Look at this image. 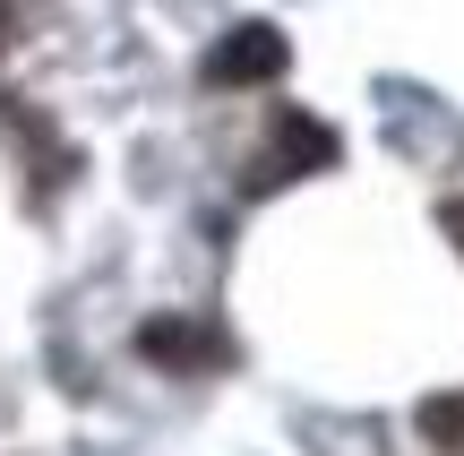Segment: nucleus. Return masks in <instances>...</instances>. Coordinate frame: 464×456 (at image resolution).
<instances>
[{"label":"nucleus","mask_w":464,"mask_h":456,"mask_svg":"<svg viewBox=\"0 0 464 456\" xmlns=\"http://www.w3.org/2000/svg\"><path fill=\"white\" fill-rule=\"evenodd\" d=\"M448 233H456V250H464V199H448Z\"/></svg>","instance_id":"nucleus-4"},{"label":"nucleus","mask_w":464,"mask_h":456,"mask_svg":"<svg viewBox=\"0 0 464 456\" xmlns=\"http://www.w3.org/2000/svg\"><path fill=\"white\" fill-rule=\"evenodd\" d=\"M284 61H293V44L276 26H232L207 52V86H266V78H284Z\"/></svg>","instance_id":"nucleus-1"},{"label":"nucleus","mask_w":464,"mask_h":456,"mask_svg":"<svg viewBox=\"0 0 464 456\" xmlns=\"http://www.w3.org/2000/svg\"><path fill=\"white\" fill-rule=\"evenodd\" d=\"M284 155H293V164H284V172H327V164H335V138L318 130V121L284 112Z\"/></svg>","instance_id":"nucleus-3"},{"label":"nucleus","mask_w":464,"mask_h":456,"mask_svg":"<svg viewBox=\"0 0 464 456\" xmlns=\"http://www.w3.org/2000/svg\"><path fill=\"white\" fill-rule=\"evenodd\" d=\"M138 354H155V362H216V336H207V327H181V319H147L138 327Z\"/></svg>","instance_id":"nucleus-2"}]
</instances>
